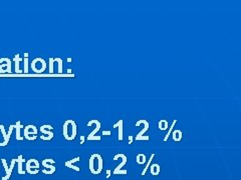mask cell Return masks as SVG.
<instances>
[{
    "instance_id": "8992f818",
    "label": "cell",
    "mask_w": 241,
    "mask_h": 180,
    "mask_svg": "<svg viewBox=\"0 0 241 180\" xmlns=\"http://www.w3.org/2000/svg\"><path fill=\"white\" fill-rule=\"evenodd\" d=\"M119 157H122V158H123V161H122V163H121L119 166H118V167H117V168H116L115 170H114V174H117V173L119 172V171L121 170V168H122V167H123V166H124V165L127 163V157L124 155V154H117V155L115 156V158H114V160H117V159H119Z\"/></svg>"
},
{
    "instance_id": "4dcf8cb0",
    "label": "cell",
    "mask_w": 241,
    "mask_h": 180,
    "mask_svg": "<svg viewBox=\"0 0 241 180\" xmlns=\"http://www.w3.org/2000/svg\"><path fill=\"white\" fill-rule=\"evenodd\" d=\"M100 139H101L100 136H94V137H91L90 140H100Z\"/></svg>"
},
{
    "instance_id": "7a4b0ae2",
    "label": "cell",
    "mask_w": 241,
    "mask_h": 180,
    "mask_svg": "<svg viewBox=\"0 0 241 180\" xmlns=\"http://www.w3.org/2000/svg\"><path fill=\"white\" fill-rule=\"evenodd\" d=\"M11 60L7 57L0 59V73H11Z\"/></svg>"
},
{
    "instance_id": "7402d4cb",
    "label": "cell",
    "mask_w": 241,
    "mask_h": 180,
    "mask_svg": "<svg viewBox=\"0 0 241 180\" xmlns=\"http://www.w3.org/2000/svg\"><path fill=\"white\" fill-rule=\"evenodd\" d=\"M176 122H177V120L175 119L174 121H173V123H172V125H171V127H170V129H169V131H168V133L166 134V136L164 137V142H166V141L168 140V138H169V135L171 134V132H172V130H173V128H174V126H175V124H176Z\"/></svg>"
},
{
    "instance_id": "5bb4252c",
    "label": "cell",
    "mask_w": 241,
    "mask_h": 180,
    "mask_svg": "<svg viewBox=\"0 0 241 180\" xmlns=\"http://www.w3.org/2000/svg\"><path fill=\"white\" fill-rule=\"evenodd\" d=\"M173 139L175 142H179L182 139V131L181 130H175L173 132Z\"/></svg>"
},
{
    "instance_id": "f546056e",
    "label": "cell",
    "mask_w": 241,
    "mask_h": 180,
    "mask_svg": "<svg viewBox=\"0 0 241 180\" xmlns=\"http://www.w3.org/2000/svg\"><path fill=\"white\" fill-rule=\"evenodd\" d=\"M150 139V137L149 136H142V137H140V138H138V140H149Z\"/></svg>"
},
{
    "instance_id": "f1b7e54d",
    "label": "cell",
    "mask_w": 241,
    "mask_h": 180,
    "mask_svg": "<svg viewBox=\"0 0 241 180\" xmlns=\"http://www.w3.org/2000/svg\"><path fill=\"white\" fill-rule=\"evenodd\" d=\"M65 166L69 167V168H74V170H77V171H79V168H78V167H75V166H74L73 164H65Z\"/></svg>"
},
{
    "instance_id": "d6986e66",
    "label": "cell",
    "mask_w": 241,
    "mask_h": 180,
    "mask_svg": "<svg viewBox=\"0 0 241 180\" xmlns=\"http://www.w3.org/2000/svg\"><path fill=\"white\" fill-rule=\"evenodd\" d=\"M159 128L161 130L168 129V122L166 121V120H160L159 121Z\"/></svg>"
},
{
    "instance_id": "52a82bcc",
    "label": "cell",
    "mask_w": 241,
    "mask_h": 180,
    "mask_svg": "<svg viewBox=\"0 0 241 180\" xmlns=\"http://www.w3.org/2000/svg\"><path fill=\"white\" fill-rule=\"evenodd\" d=\"M0 131H1V133L3 134V138H4V141L3 142L0 143V146L3 147V146H6V145L9 143V140H10V137H8L6 131H5V128H4V125H0Z\"/></svg>"
},
{
    "instance_id": "ba28073f",
    "label": "cell",
    "mask_w": 241,
    "mask_h": 180,
    "mask_svg": "<svg viewBox=\"0 0 241 180\" xmlns=\"http://www.w3.org/2000/svg\"><path fill=\"white\" fill-rule=\"evenodd\" d=\"M143 123L145 124V128H144V129L140 132V133H139V134L136 136V140H138V138H140V137H142V136L144 135V133H145V132L148 130V128H149V123H148L147 120H140V121H138V122H137L136 126L141 125V124H143Z\"/></svg>"
},
{
    "instance_id": "30bf717a",
    "label": "cell",
    "mask_w": 241,
    "mask_h": 180,
    "mask_svg": "<svg viewBox=\"0 0 241 180\" xmlns=\"http://www.w3.org/2000/svg\"><path fill=\"white\" fill-rule=\"evenodd\" d=\"M20 61H22V58H20L19 54H15L14 56V62H15V72L16 73H22V71L19 68V63Z\"/></svg>"
},
{
    "instance_id": "7c38bea8",
    "label": "cell",
    "mask_w": 241,
    "mask_h": 180,
    "mask_svg": "<svg viewBox=\"0 0 241 180\" xmlns=\"http://www.w3.org/2000/svg\"><path fill=\"white\" fill-rule=\"evenodd\" d=\"M69 122H70V119L69 120H66L63 124V136L66 140H70L69 136Z\"/></svg>"
},
{
    "instance_id": "9a60e30c",
    "label": "cell",
    "mask_w": 241,
    "mask_h": 180,
    "mask_svg": "<svg viewBox=\"0 0 241 180\" xmlns=\"http://www.w3.org/2000/svg\"><path fill=\"white\" fill-rule=\"evenodd\" d=\"M49 159H50V158H46L45 160L42 161V165H43L44 167H46V168H49V169H50V173L52 174L54 171H56V167L52 166V165H50V164H48Z\"/></svg>"
},
{
    "instance_id": "836d02e7",
    "label": "cell",
    "mask_w": 241,
    "mask_h": 180,
    "mask_svg": "<svg viewBox=\"0 0 241 180\" xmlns=\"http://www.w3.org/2000/svg\"><path fill=\"white\" fill-rule=\"evenodd\" d=\"M84 143V136H80V144Z\"/></svg>"
},
{
    "instance_id": "ac0fdd59",
    "label": "cell",
    "mask_w": 241,
    "mask_h": 180,
    "mask_svg": "<svg viewBox=\"0 0 241 180\" xmlns=\"http://www.w3.org/2000/svg\"><path fill=\"white\" fill-rule=\"evenodd\" d=\"M75 135H77V125H75V122L73 121V123H71V134H70L71 140H74L75 138Z\"/></svg>"
},
{
    "instance_id": "4316f807",
    "label": "cell",
    "mask_w": 241,
    "mask_h": 180,
    "mask_svg": "<svg viewBox=\"0 0 241 180\" xmlns=\"http://www.w3.org/2000/svg\"><path fill=\"white\" fill-rule=\"evenodd\" d=\"M53 63H54V58H49V73H53Z\"/></svg>"
},
{
    "instance_id": "6da1fadb",
    "label": "cell",
    "mask_w": 241,
    "mask_h": 180,
    "mask_svg": "<svg viewBox=\"0 0 241 180\" xmlns=\"http://www.w3.org/2000/svg\"><path fill=\"white\" fill-rule=\"evenodd\" d=\"M24 137L27 140H35L37 138V128L30 124L24 128Z\"/></svg>"
},
{
    "instance_id": "603a6c76",
    "label": "cell",
    "mask_w": 241,
    "mask_h": 180,
    "mask_svg": "<svg viewBox=\"0 0 241 180\" xmlns=\"http://www.w3.org/2000/svg\"><path fill=\"white\" fill-rule=\"evenodd\" d=\"M94 161H95V156L94 155H91V159H90V169H91V172L92 173V174H96V170H95V168H94Z\"/></svg>"
},
{
    "instance_id": "484cf974",
    "label": "cell",
    "mask_w": 241,
    "mask_h": 180,
    "mask_svg": "<svg viewBox=\"0 0 241 180\" xmlns=\"http://www.w3.org/2000/svg\"><path fill=\"white\" fill-rule=\"evenodd\" d=\"M24 69H23V73H28V57H24Z\"/></svg>"
},
{
    "instance_id": "74e56055",
    "label": "cell",
    "mask_w": 241,
    "mask_h": 180,
    "mask_svg": "<svg viewBox=\"0 0 241 180\" xmlns=\"http://www.w3.org/2000/svg\"><path fill=\"white\" fill-rule=\"evenodd\" d=\"M67 62H71V58H67Z\"/></svg>"
},
{
    "instance_id": "e0dca14e",
    "label": "cell",
    "mask_w": 241,
    "mask_h": 180,
    "mask_svg": "<svg viewBox=\"0 0 241 180\" xmlns=\"http://www.w3.org/2000/svg\"><path fill=\"white\" fill-rule=\"evenodd\" d=\"M94 156L98 157V159H99V168L96 170V174H100L101 169H103V158H101V156L99 155V154H94Z\"/></svg>"
},
{
    "instance_id": "d6a6232c",
    "label": "cell",
    "mask_w": 241,
    "mask_h": 180,
    "mask_svg": "<svg viewBox=\"0 0 241 180\" xmlns=\"http://www.w3.org/2000/svg\"><path fill=\"white\" fill-rule=\"evenodd\" d=\"M133 143V136H129V144H132Z\"/></svg>"
},
{
    "instance_id": "d4e9b609",
    "label": "cell",
    "mask_w": 241,
    "mask_h": 180,
    "mask_svg": "<svg viewBox=\"0 0 241 180\" xmlns=\"http://www.w3.org/2000/svg\"><path fill=\"white\" fill-rule=\"evenodd\" d=\"M154 156H155V154L153 153V154H152V155H151V158H150V160H149V161H148V163H147V166L145 167V169H144V170H143V172H142V175H145V173L147 172V169H148V167H150V165H151V161H152V160H153V158H154Z\"/></svg>"
},
{
    "instance_id": "ffe728a7",
    "label": "cell",
    "mask_w": 241,
    "mask_h": 180,
    "mask_svg": "<svg viewBox=\"0 0 241 180\" xmlns=\"http://www.w3.org/2000/svg\"><path fill=\"white\" fill-rule=\"evenodd\" d=\"M137 162L139 164H144L146 162V155L145 154H139L137 156Z\"/></svg>"
},
{
    "instance_id": "1f68e13d",
    "label": "cell",
    "mask_w": 241,
    "mask_h": 180,
    "mask_svg": "<svg viewBox=\"0 0 241 180\" xmlns=\"http://www.w3.org/2000/svg\"><path fill=\"white\" fill-rule=\"evenodd\" d=\"M112 132L111 131H103V135H111Z\"/></svg>"
},
{
    "instance_id": "9c48e42d",
    "label": "cell",
    "mask_w": 241,
    "mask_h": 180,
    "mask_svg": "<svg viewBox=\"0 0 241 180\" xmlns=\"http://www.w3.org/2000/svg\"><path fill=\"white\" fill-rule=\"evenodd\" d=\"M14 128L16 129V139H17V140H23V137H21V135H20V130L23 128V125H21L20 121L16 122V124L14 125Z\"/></svg>"
},
{
    "instance_id": "2e32d148",
    "label": "cell",
    "mask_w": 241,
    "mask_h": 180,
    "mask_svg": "<svg viewBox=\"0 0 241 180\" xmlns=\"http://www.w3.org/2000/svg\"><path fill=\"white\" fill-rule=\"evenodd\" d=\"M150 167H151V173L153 175H158L160 173V166L158 164L150 165Z\"/></svg>"
},
{
    "instance_id": "8d00e7d4",
    "label": "cell",
    "mask_w": 241,
    "mask_h": 180,
    "mask_svg": "<svg viewBox=\"0 0 241 180\" xmlns=\"http://www.w3.org/2000/svg\"><path fill=\"white\" fill-rule=\"evenodd\" d=\"M24 57H28V53H24Z\"/></svg>"
},
{
    "instance_id": "e575fe53",
    "label": "cell",
    "mask_w": 241,
    "mask_h": 180,
    "mask_svg": "<svg viewBox=\"0 0 241 180\" xmlns=\"http://www.w3.org/2000/svg\"><path fill=\"white\" fill-rule=\"evenodd\" d=\"M111 176V170H107V178Z\"/></svg>"
},
{
    "instance_id": "8fae6325",
    "label": "cell",
    "mask_w": 241,
    "mask_h": 180,
    "mask_svg": "<svg viewBox=\"0 0 241 180\" xmlns=\"http://www.w3.org/2000/svg\"><path fill=\"white\" fill-rule=\"evenodd\" d=\"M113 128H119V140H123V120H119L115 125L113 126Z\"/></svg>"
},
{
    "instance_id": "d590c367",
    "label": "cell",
    "mask_w": 241,
    "mask_h": 180,
    "mask_svg": "<svg viewBox=\"0 0 241 180\" xmlns=\"http://www.w3.org/2000/svg\"><path fill=\"white\" fill-rule=\"evenodd\" d=\"M67 73L70 74V73H71V69H67Z\"/></svg>"
},
{
    "instance_id": "277c9868",
    "label": "cell",
    "mask_w": 241,
    "mask_h": 180,
    "mask_svg": "<svg viewBox=\"0 0 241 180\" xmlns=\"http://www.w3.org/2000/svg\"><path fill=\"white\" fill-rule=\"evenodd\" d=\"M51 129H52V126L48 125V124H45V125L40 126V132H41L42 134L47 135V136H46V137H47V140H51L52 137H53V133H52L51 131H49V130H51Z\"/></svg>"
},
{
    "instance_id": "5b68a950",
    "label": "cell",
    "mask_w": 241,
    "mask_h": 180,
    "mask_svg": "<svg viewBox=\"0 0 241 180\" xmlns=\"http://www.w3.org/2000/svg\"><path fill=\"white\" fill-rule=\"evenodd\" d=\"M95 123L96 124V129H95L94 131L91 132V133L90 135L87 136V140H90V139L91 138V137H94V136L96 135V132H98V131L100 129V121H99V120H91V121H90V122H88L87 126H91V125H92V124H95Z\"/></svg>"
},
{
    "instance_id": "44dd1931",
    "label": "cell",
    "mask_w": 241,
    "mask_h": 180,
    "mask_svg": "<svg viewBox=\"0 0 241 180\" xmlns=\"http://www.w3.org/2000/svg\"><path fill=\"white\" fill-rule=\"evenodd\" d=\"M1 161H2V163H3L4 167H5V170H6V175L3 177V180H7L8 178L10 177V176H9V168H8V166H7V163H6V160H5V159H2Z\"/></svg>"
},
{
    "instance_id": "cb8c5ba5",
    "label": "cell",
    "mask_w": 241,
    "mask_h": 180,
    "mask_svg": "<svg viewBox=\"0 0 241 180\" xmlns=\"http://www.w3.org/2000/svg\"><path fill=\"white\" fill-rule=\"evenodd\" d=\"M54 62H58V73H62V60L61 58H54Z\"/></svg>"
},
{
    "instance_id": "83f0119b",
    "label": "cell",
    "mask_w": 241,
    "mask_h": 180,
    "mask_svg": "<svg viewBox=\"0 0 241 180\" xmlns=\"http://www.w3.org/2000/svg\"><path fill=\"white\" fill-rule=\"evenodd\" d=\"M78 160H79V157H77V158H74V159H73V160H69V161L65 162V164H73V163H74V162H77Z\"/></svg>"
},
{
    "instance_id": "4fadbf2b",
    "label": "cell",
    "mask_w": 241,
    "mask_h": 180,
    "mask_svg": "<svg viewBox=\"0 0 241 180\" xmlns=\"http://www.w3.org/2000/svg\"><path fill=\"white\" fill-rule=\"evenodd\" d=\"M16 162L18 163V173L19 174H24L25 171L22 170V163L24 162V158H22V156L19 155L17 159H16Z\"/></svg>"
},
{
    "instance_id": "3957f363",
    "label": "cell",
    "mask_w": 241,
    "mask_h": 180,
    "mask_svg": "<svg viewBox=\"0 0 241 180\" xmlns=\"http://www.w3.org/2000/svg\"><path fill=\"white\" fill-rule=\"evenodd\" d=\"M38 167H39V163L35 159L28 160L27 163H26V170H27V172H29L30 174H36L37 172H38V171H33L32 170L33 168H35L37 170L38 169Z\"/></svg>"
}]
</instances>
